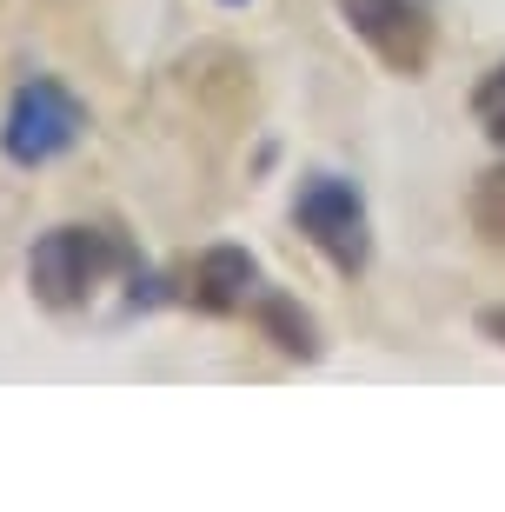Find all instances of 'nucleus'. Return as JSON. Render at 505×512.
Segmentation results:
<instances>
[{
    "label": "nucleus",
    "mask_w": 505,
    "mask_h": 512,
    "mask_svg": "<svg viewBox=\"0 0 505 512\" xmlns=\"http://www.w3.org/2000/svg\"><path fill=\"white\" fill-rule=\"evenodd\" d=\"M472 114H479V127H486L492 140L505 147V60L492 67L486 80H479V87H472Z\"/></svg>",
    "instance_id": "0eeeda50"
},
{
    "label": "nucleus",
    "mask_w": 505,
    "mask_h": 512,
    "mask_svg": "<svg viewBox=\"0 0 505 512\" xmlns=\"http://www.w3.org/2000/svg\"><path fill=\"white\" fill-rule=\"evenodd\" d=\"M226 7H246V0H226Z\"/></svg>",
    "instance_id": "1a4fd4ad"
},
{
    "label": "nucleus",
    "mask_w": 505,
    "mask_h": 512,
    "mask_svg": "<svg viewBox=\"0 0 505 512\" xmlns=\"http://www.w3.org/2000/svg\"><path fill=\"white\" fill-rule=\"evenodd\" d=\"M246 313H253V326H260L266 340L280 346L286 360H319V353H326V340H319L313 313H306L293 293H273V286H260V300L246 306Z\"/></svg>",
    "instance_id": "423d86ee"
},
{
    "label": "nucleus",
    "mask_w": 505,
    "mask_h": 512,
    "mask_svg": "<svg viewBox=\"0 0 505 512\" xmlns=\"http://www.w3.org/2000/svg\"><path fill=\"white\" fill-rule=\"evenodd\" d=\"M293 227H300L306 247L326 253L339 273H366V260H373L366 200H359V187L339 180V173H306L300 180V193H293Z\"/></svg>",
    "instance_id": "7ed1b4c3"
},
{
    "label": "nucleus",
    "mask_w": 505,
    "mask_h": 512,
    "mask_svg": "<svg viewBox=\"0 0 505 512\" xmlns=\"http://www.w3.org/2000/svg\"><path fill=\"white\" fill-rule=\"evenodd\" d=\"M479 333H486L492 346H505V306H486V313H479Z\"/></svg>",
    "instance_id": "6e6552de"
},
{
    "label": "nucleus",
    "mask_w": 505,
    "mask_h": 512,
    "mask_svg": "<svg viewBox=\"0 0 505 512\" xmlns=\"http://www.w3.org/2000/svg\"><path fill=\"white\" fill-rule=\"evenodd\" d=\"M339 14L393 74H426L432 60V14L419 0H339Z\"/></svg>",
    "instance_id": "20e7f679"
},
{
    "label": "nucleus",
    "mask_w": 505,
    "mask_h": 512,
    "mask_svg": "<svg viewBox=\"0 0 505 512\" xmlns=\"http://www.w3.org/2000/svg\"><path fill=\"white\" fill-rule=\"evenodd\" d=\"M173 300H187L193 313H246L260 300V260L246 247H200L180 273H173Z\"/></svg>",
    "instance_id": "39448f33"
},
{
    "label": "nucleus",
    "mask_w": 505,
    "mask_h": 512,
    "mask_svg": "<svg viewBox=\"0 0 505 512\" xmlns=\"http://www.w3.org/2000/svg\"><path fill=\"white\" fill-rule=\"evenodd\" d=\"M133 247L107 227H47L27 253V293L47 313H80L113 273H133Z\"/></svg>",
    "instance_id": "f257e3e1"
},
{
    "label": "nucleus",
    "mask_w": 505,
    "mask_h": 512,
    "mask_svg": "<svg viewBox=\"0 0 505 512\" xmlns=\"http://www.w3.org/2000/svg\"><path fill=\"white\" fill-rule=\"evenodd\" d=\"M87 140V100L54 74H34L20 80L14 100H7V114H0V153L14 160V167H54L67 153Z\"/></svg>",
    "instance_id": "f03ea898"
}]
</instances>
